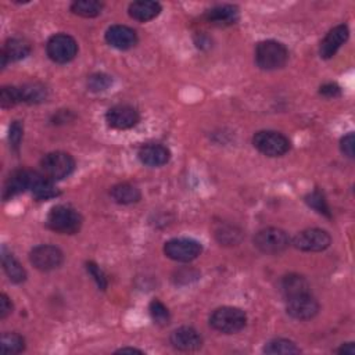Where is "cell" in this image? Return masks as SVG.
<instances>
[{
    "instance_id": "3957f363",
    "label": "cell",
    "mask_w": 355,
    "mask_h": 355,
    "mask_svg": "<svg viewBox=\"0 0 355 355\" xmlns=\"http://www.w3.org/2000/svg\"><path fill=\"white\" fill-rule=\"evenodd\" d=\"M247 325V315L237 307L217 308L210 316V326L224 334H236Z\"/></svg>"
},
{
    "instance_id": "9c48e42d",
    "label": "cell",
    "mask_w": 355,
    "mask_h": 355,
    "mask_svg": "<svg viewBox=\"0 0 355 355\" xmlns=\"http://www.w3.org/2000/svg\"><path fill=\"white\" fill-rule=\"evenodd\" d=\"M30 261L37 269L42 272H51L62 266L64 262V254L56 246L41 244L31 250Z\"/></svg>"
},
{
    "instance_id": "74e56055",
    "label": "cell",
    "mask_w": 355,
    "mask_h": 355,
    "mask_svg": "<svg viewBox=\"0 0 355 355\" xmlns=\"http://www.w3.org/2000/svg\"><path fill=\"white\" fill-rule=\"evenodd\" d=\"M13 312V302L12 300L3 293L0 295V319L8 318Z\"/></svg>"
},
{
    "instance_id": "5b68a950",
    "label": "cell",
    "mask_w": 355,
    "mask_h": 355,
    "mask_svg": "<svg viewBox=\"0 0 355 355\" xmlns=\"http://www.w3.org/2000/svg\"><path fill=\"white\" fill-rule=\"evenodd\" d=\"M253 146L266 157H282L291 147L290 140L276 131L257 132L253 136Z\"/></svg>"
},
{
    "instance_id": "f1b7e54d",
    "label": "cell",
    "mask_w": 355,
    "mask_h": 355,
    "mask_svg": "<svg viewBox=\"0 0 355 355\" xmlns=\"http://www.w3.org/2000/svg\"><path fill=\"white\" fill-rule=\"evenodd\" d=\"M0 347H2L3 355L20 354L26 349V340L23 336L17 333H3Z\"/></svg>"
},
{
    "instance_id": "7402d4cb",
    "label": "cell",
    "mask_w": 355,
    "mask_h": 355,
    "mask_svg": "<svg viewBox=\"0 0 355 355\" xmlns=\"http://www.w3.org/2000/svg\"><path fill=\"white\" fill-rule=\"evenodd\" d=\"M280 293L284 300H289L291 297L309 293V283L298 273H289L280 280Z\"/></svg>"
},
{
    "instance_id": "83f0119b",
    "label": "cell",
    "mask_w": 355,
    "mask_h": 355,
    "mask_svg": "<svg viewBox=\"0 0 355 355\" xmlns=\"http://www.w3.org/2000/svg\"><path fill=\"white\" fill-rule=\"evenodd\" d=\"M264 352L265 354H272V355H276V354L289 355V354H300L301 349L291 340H287V338H273V340H271V341H268L265 344Z\"/></svg>"
},
{
    "instance_id": "ab89813d",
    "label": "cell",
    "mask_w": 355,
    "mask_h": 355,
    "mask_svg": "<svg viewBox=\"0 0 355 355\" xmlns=\"http://www.w3.org/2000/svg\"><path fill=\"white\" fill-rule=\"evenodd\" d=\"M127 352H131V354H143L142 349L132 348V347H124V348H120V349L117 351V354H127Z\"/></svg>"
},
{
    "instance_id": "8992f818",
    "label": "cell",
    "mask_w": 355,
    "mask_h": 355,
    "mask_svg": "<svg viewBox=\"0 0 355 355\" xmlns=\"http://www.w3.org/2000/svg\"><path fill=\"white\" fill-rule=\"evenodd\" d=\"M254 246L264 254L276 255L290 246V237L279 228H265L255 233Z\"/></svg>"
},
{
    "instance_id": "d6a6232c",
    "label": "cell",
    "mask_w": 355,
    "mask_h": 355,
    "mask_svg": "<svg viewBox=\"0 0 355 355\" xmlns=\"http://www.w3.org/2000/svg\"><path fill=\"white\" fill-rule=\"evenodd\" d=\"M113 85V78L103 73H96L88 78V88L91 92H106Z\"/></svg>"
},
{
    "instance_id": "f546056e",
    "label": "cell",
    "mask_w": 355,
    "mask_h": 355,
    "mask_svg": "<svg viewBox=\"0 0 355 355\" xmlns=\"http://www.w3.org/2000/svg\"><path fill=\"white\" fill-rule=\"evenodd\" d=\"M149 312H150L153 322L158 326H167L171 322V313H170L168 308L160 300H153L150 302Z\"/></svg>"
},
{
    "instance_id": "44dd1931",
    "label": "cell",
    "mask_w": 355,
    "mask_h": 355,
    "mask_svg": "<svg viewBox=\"0 0 355 355\" xmlns=\"http://www.w3.org/2000/svg\"><path fill=\"white\" fill-rule=\"evenodd\" d=\"M161 5L158 2H152V0H138L128 8L129 17L139 21L147 23L154 20L161 13Z\"/></svg>"
},
{
    "instance_id": "2e32d148",
    "label": "cell",
    "mask_w": 355,
    "mask_h": 355,
    "mask_svg": "<svg viewBox=\"0 0 355 355\" xmlns=\"http://www.w3.org/2000/svg\"><path fill=\"white\" fill-rule=\"evenodd\" d=\"M31 55V45L21 38H10L5 42L0 59H2V69L5 70L9 63H16L27 59Z\"/></svg>"
},
{
    "instance_id": "f35d334b",
    "label": "cell",
    "mask_w": 355,
    "mask_h": 355,
    "mask_svg": "<svg viewBox=\"0 0 355 355\" xmlns=\"http://www.w3.org/2000/svg\"><path fill=\"white\" fill-rule=\"evenodd\" d=\"M337 352L344 354V355H354L355 354V345H354V343H345L337 349Z\"/></svg>"
},
{
    "instance_id": "e0dca14e",
    "label": "cell",
    "mask_w": 355,
    "mask_h": 355,
    "mask_svg": "<svg viewBox=\"0 0 355 355\" xmlns=\"http://www.w3.org/2000/svg\"><path fill=\"white\" fill-rule=\"evenodd\" d=\"M138 157L142 164L147 167H163L171 160V152L167 146L160 143H150L145 145L139 149Z\"/></svg>"
},
{
    "instance_id": "30bf717a",
    "label": "cell",
    "mask_w": 355,
    "mask_h": 355,
    "mask_svg": "<svg viewBox=\"0 0 355 355\" xmlns=\"http://www.w3.org/2000/svg\"><path fill=\"white\" fill-rule=\"evenodd\" d=\"M291 243L300 251L319 253L326 250L330 246L331 237L326 230L312 228V229H305L297 233Z\"/></svg>"
},
{
    "instance_id": "ac0fdd59",
    "label": "cell",
    "mask_w": 355,
    "mask_h": 355,
    "mask_svg": "<svg viewBox=\"0 0 355 355\" xmlns=\"http://www.w3.org/2000/svg\"><path fill=\"white\" fill-rule=\"evenodd\" d=\"M206 20L217 27H229L239 21V9L233 5H218L206 12Z\"/></svg>"
},
{
    "instance_id": "603a6c76",
    "label": "cell",
    "mask_w": 355,
    "mask_h": 355,
    "mask_svg": "<svg viewBox=\"0 0 355 355\" xmlns=\"http://www.w3.org/2000/svg\"><path fill=\"white\" fill-rule=\"evenodd\" d=\"M2 264H3V269H5L6 275L9 276V279L13 283L20 284V283L26 282L27 271L23 268V265L19 262V260L6 248V246L2 247Z\"/></svg>"
},
{
    "instance_id": "4dcf8cb0",
    "label": "cell",
    "mask_w": 355,
    "mask_h": 355,
    "mask_svg": "<svg viewBox=\"0 0 355 355\" xmlns=\"http://www.w3.org/2000/svg\"><path fill=\"white\" fill-rule=\"evenodd\" d=\"M305 203H307L311 208H313L316 212H319V214H322V215H325V217H327V218L331 217L329 204H327V201H326V199H325V196H323V193H322L320 190H313V192H311V193L305 197Z\"/></svg>"
},
{
    "instance_id": "484cf974",
    "label": "cell",
    "mask_w": 355,
    "mask_h": 355,
    "mask_svg": "<svg viewBox=\"0 0 355 355\" xmlns=\"http://www.w3.org/2000/svg\"><path fill=\"white\" fill-rule=\"evenodd\" d=\"M103 10V3L98 2V0H77L71 5V12L75 16L84 17V19H95L100 16Z\"/></svg>"
},
{
    "instance_id": "ffe728a7",
    "label": "cell",
    "mask_w": 355,
    "mask_h": 355,
    "mask_svg": "<svg viewBox=\"0 0 355 355\" xmlns=\"http://www.w3.org/2000/svg\"><path fill=\"white\" fill-rule=\"evenodd\" d=\"M30 192L37 200H51L60 194L57 188L53 185V181L49 179L42 172H37V171H31Z\"/></svg>"
},
{
    "instance_id": "1f68e13d",
    "label": "cell",
    "mask_w": 355,
    "mask_h": 355,
    "mask_svg": "<svg viewBox=\"0 0 355 355\" xmlns=\"http://www.w3.org/2000/svg\"><path fill=\"white\" fill-rule=\"evenodd\" d=\"M23 103L20 88L17 87H3L0 92V104L3 109H12Z\"/></svg>"
},
{
    "instance_id": "8d00e7d4",
    "label": "cell",
    "mask_w": 355,
    "mask_h": 355,
    "mask_svg": "<svg viewBox=\"0 0 355 355\" xmlns=\"http://www.w3.org/2000/svg\"><path fill=\"white\" fill-rule=\"evenodd\" d=\"M354 143H355V139H354V134L352 132L345 135L341 139V142H340V150L348 158H354Z\"/></svg>"
},
{
    "instance_id": "cb8c5ba5",
    "label": "cell",
    "mask_w": 355,
    "mask_h": 355,
    "mask_svg": "<svg viewBox=\"0 0 355 355\" xmlns=\"http://www.w3.org/2000/svg\"><path fill=\"white\" fill-rule=\"evenodd\" d=\"M110 194L116 203L122 204V206L135 204L142 199L140 190L136 186H134L132 183H127V182L113 186L110 190Z\"/></svg>"
},
{
    "instance_id": "7a4b0ae2",
    "label": "cell",
    "mask_w": 355,
    "mask_h": 355,
    "mask_svg": "<svg viewBox=\"0 0 355 355\" xmlns=\"http://www.w3.org/2000/svg\"><path fill=\"white\" fill-rule=\"evenodd\" d=\"M289 60L287 48L277 41H262L255 49V64L264 71L280 70Z\"/></svg>"
},
{
    "instance_id": "5bb4252c",
    "label": "cell",
    "mask_w": 355,
    "mask_h": 355,
    "mask_svg": "<svg viewBox=\"0 0 355 355\" xmlns=\"http://www.w3.org/2000/svg\"><path fill=\"white\" fill-rule=\"evenodd\" d=\"M348 37H349V30L345 24H340L333 30H330L320 44V49H319L320 57L325 60L331 59L338 52V49L348 41Z\"/></svg>"
},
{
    "instance_id": "ba28073f",
    "label": "cell",
    "mask_w": 355,
    "mask_h": 355,
    "mask_svg": "<svg viewBox=\"0 0 355 355\" xmlns=\"http://www.w3.org/2000/svg\"><path fill=\"white\" fill-rule=\"evenodd\" d=\"M201 244L189 237L171 239L164 244V254L176 262H192L201 254Z\"/></svg>"
},
{
    "instance_id": "d6986e66",
    "label": "cell",
    "mask_w": 355,
    "mask_h": 355,
    "mask_svg": "<svg viewBox=\"0 0 355 355\" xmlns=\"http://www.w3.org/2000/svg\"><path fill=\"white\" fill-rule=\"evenodd\" d=\"M31 171L33 170H16L10 174L5 183L3 189V199L5 201L13 199L15 196L30 190V181H31Z\"/></svg>"
},
{
    "instance_id": "e575fe53",
    "label": "cell",
    "mask_w": 355,
    "mask_h": 355,
    "mask_svg": "<svg viewBox=\"0 0 355 355\" xmlns=\"http://www.w3.org/2000/svg\"><path fill=\"white\" fill-rule=\"evenodd\" d=\"M87 271L89 272V275L95 279V282L98 283L99 289L102 290H106L107 289V279H106V275L104 272L100 269V266L95 262H87Z\"/></svg>"
},
{
    "instance_id": "836d02e7",
    "label": "cell",
    "mask_w": 355,
    "mask_h": 355,
    "mask_svg": "<svg viewBox=\"0 0 355 355\" xmlns=\"http://www.w3.org/2000/svg\"><path fill=\"white\" fill-rule=\"evenodd\" d=\"M23 135H24V127H23L21 121H15L10 127L9 139H10V146L16 153H19V150H20V146L23 142Z\"/></svg>"
},
{
    "instance_id": "52a82bcc",
    "label": "cell",
    "mask_w": 355,
    "mask_h": 355,
    "mask_svg": "<svg viewBox=\"0 0 355 355\" xmlns=\"http://www.w3.org/2000/svg\"><path fill=\"white\" fill-rule=\"evenodd\" d=\"M46 52L52 62L57 64H67L78 55L77 41L67 34H56L46 44Z\"/></svg>"
},
{
    "instance_id": "9a60e30c",
    "label": "cell",
    "mask_w": 355,
    "mask_h": 355,
    "mask_svg": "<svg viewBox=\"0 0 355 355\" xmlns=\"http://www.w3.org/2000/svg\"><path fill=\"white\" fill-rule=\"evenodd\" d=\"M170 340L174 348L179 351H196L203 345V337L196 329L190 326H182L174 330Z\"/></svg>"
},
{
    "instance_id": "7c38bea8",
    "label": "cell",
    "mask_w": 355,
    "mask_h": 355,
    "mask_svg": "<svg viewBox=\"0 0 355 355\" xmlns=\"http://www.w3.org/2000/svg\"><path fill=\"white\" fill-rule=\"evenodd\" d=\"M106 121L110 128L125 131L136 127L140 121V116L135 107L128 104H118L107 111Z\"/></svg>"
},
{
    "instance_id": "277c9868",
    "label": "cell",
    "mask_w": 355,
    "mask_h": 355,
    "mask_svg": "<svg viewBox=\"0 0 355 355\" xmlns=\"http://www.w3.org/2000/svg\"><path fill=\"white\" fill-rule=\"evenodd\" d=\"M42 174L53 182L69 178L75 170V160L64 152H53L46 154L41 161Z\"/></svg>"
},
{
    "instance_id": "6da1fadb",
    "label": "cell",
    "mask_w": 355,
    "mask_h": 355,
    "mask_svg": "<svg viewBox=\"0 0 355 355\" xmlns=\"http://www.w3.org/2000/svg\"><path fill=\"white\" fill-rule=\"evenodd\" d=\"M82 222L84 219L81 214L75 208L64 204L55 206L46 217V226L51 230L62 235L78 233L81 230Z\"/></svg>"
},
{
    "instance_id": "8fae6325",
    "label": "cell",
    "mask_w": 355,
    "mask_h": 355,
    "mask_svg": "<svg viewBox=\"0 0 355 355\" xmlns=\"http://www.w3.org/2000/svg\"><path fill=\"white\" fill-rule=\"evenodd\" d=\"M320 307L311 293L300 294L286 300V312L297 320H308L318 315Z\"/></svg>"
},
{
    "instance_id": "4316f807",
    "label": "cell",
    "mask_w": 355,
    "mask_h": 355,
    "mask_svg": "<svg viewBox=\"0 0 355 355\" xmlns=\"http://www.w3.org/2000/svg\"><path fill=\"white\" fill-rule=\"evenodd\" d=\"M215 239L221 246H236L242 240V230L236 226L222 224L215 229Z\"/></svg>"
},
{
    "instance_id": "d4e9b609",
    "label": "cell",
    "mask_w": 355,
    "mask_h": 355,
    "mask_svg": "<svg viewBox=\"0 0 355 355\" xmlns=\"http://www.w3.org/2000/svg\"><path fill=\"white\" fill-rule=\"evenodd\" d=\"M21 99L23 103L27 104H41L48 100L49 91L48 88L41 82H30L23 87H20Z\"/></svg>"
},
{
    "instance_id": "d590c367",
    "label": "cell",
    "mask_w": 355,
    "mask_h": 355,
    "mask_svg": "<svg viewBox=\"0 0 355 355\" xmlns=\"http://www.w3.org/2000/svg\"><path fill=\"white\" fill-rule=\"evenodd\" d=\"M319 95L323 98H327V99H336V98L341 96V89L337 84L329 82L319 88Z\"/></svg>"
},
{
    "instance_id": "4fadbf2b",
    "label": "cell",
    "mask_w": 355,
    "mask_h": 355,
    "mask_svg": "<svg viewBox=\"0 0 355 355\" xmlns=\"http://www.w3.org/2000/svg\"><path fill=\"white\" fill-rule=\"evenodd\" d=\"M106 42L118 51H129L138 44V34L127 26H111L106 31Z\"/></svg>"
}]
</instances>
